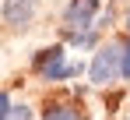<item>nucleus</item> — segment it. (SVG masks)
Returning <instances> with one entry per match:
<instances>
[{
    "label": "nucleus",
    "mask_w": 130,
    "mask_h": 120,
    "mask_svg": "<svg viewBox=\"0 0 130 120\" xmlns=\"http://www.w3.org/2000/svg\"><path fill=\"white\" fill-rule=\"evenodd\" d=\"M32 11H35L32 0H7V7H4V14H7L11 25H28L32 21Z\"/></svg>",
    "instance_id": "4"
},
{
    "label": "nucleus",
    "mask_w": 130,
    "mask_h": 120,
    "mask_svg": "<svg viewBox=\"0 0 130 120\" xmlns=\"http://www.w3.org/2000/svg\"><path fill=\"white\" fill-rule=\"evenodd\" d=\"M35 67L46 74V81H60V78H74L81 67L77 64H63V50L60 46H53V50H42L39 57H35Z\"/></svg>",
    "instance_id": "2"
},
{
    "label": "nucleus",
    "mask_w": 130,
    "mask_h": 120,
    "mask_svg": "<svg viewBox=\"0 0 130 120\" xmlns=\"http://www.w3.org/2000/svg\"><path fill=\"white\" fill-rule=\"evenodd\" d=\"M120 74H123V78H130V42L123 46V64H120Z\"/></svg>",
    "instance_id": "7"
},
{
    "label": "nucleus",
    "mask_w": 130,
    "mask_h": 120,
    "mask_svg": "<svg viewBox=\"0 0 130 120\" xmlns=\"http://www.w3.org/2000/svg\"><path fill=\"white\" fill-rule=\"evenodd\" d=\"M95 14H99V0H70L67 25H70V28H91Z\"/></svg>",
    "instance_id": "3"
},
{
    "label": "nucleus",
    "mask_w": 130,
    "mask_h": 120,
    "mask_svg": "<svg viewBox=\"0 0 130 120\" xmlns=\"http://www.w3.org/2000/svg\"><path fill=\"white\" fill-rule=\"evenodd\" d=\"M7 113H11V99L0 92V120H7Z\"/></svg>",
    "instance_id": "8"
},
{
    "label": "nucleus",
    "mask_w": 130,
    "mask_h": 120,
    "mask_svg": "<svg viewBox=\"0 0 130 120\" xmlns=\"http://www.w3.org/2000/svg\"><path fill=\"white\" fill-rule=\"evenodd\" d=\"M127 28H130V14H127Z\"/></svg>",
    "instance_id": "9"
},
{
    "label": "nucleus",
    "mask_w": 130,
    "mask_h": 120,
    "mask_svg": "<svg viewBox=\"0 0 130 120\" xmlns=\"http://www.w3.org/2000/svg\"><path fill=\"white\" fill-rule=\"evenodd\" d=\"M46 120H81V117H77V110H70V106H53V110L46 113Z\"/></svg>",
    "instance_id": "5"
},
{
    "label": "nucleus",
    "mask_w": 130,
    "mask_h": 120,
    "mask_svg": "<svg viewBox=\"0 0 130 120\" xmlns=\"http://www.w3.org/2000/svg\"><path fill=\"white\" fill-rule=\"evenodd\" d=\"M120 64H123V46H116V42L102 46L95 53V60H91V81L95 85H109L120 74Z\"/></svg>",
    "instance_id": "1"
},
{
    "label": "nucleus",
    "mask_w": 130,
    "mask_h": 120,
    "mask_svg": "<svg viewBox=\"0 0 130 120\" xmlns=\"http://www.w3.org/2000/svg\"><path fill=\"white\" fill-rule=\"evenodd\" d=\"M7 120H32V113H28V106H18V110L7 113Z\"/></svg>",
    "instance_id": "6"
}]
</instances>
